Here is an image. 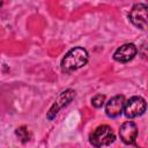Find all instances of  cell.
Wrapping results in <instances>:
<instances>
[{
	"label": "cell",
	"mask_w": 148,
	"mask_h": 148,
	"mask_svg": "<svg viewBox=\"0 0 148 148\" xmlns=\"http://www.w3.org/2000/svg\"><path fill=\"white\" fill-rule=\"evenodd\" d=\"M119 136L125 145H133L138 136V127L133 121L124 123L119 128Z\"/></svg>",
	"instance_id": "52a82bcc"
},
{
	"label": "cell",
	"mask_w": 148,
	"mask_h": 148,
	"mask_svg": "<svg viewBox=\"0 0 148 148\" xmlns=\"http://www.w3.org/2000/svg\"><path fill=\"white\" fill-rule=\"evenodd\" d=\"M1 6H2V1H0V7H1Z\"/></svg>",
	"instance_id": "8fae6325"
},
{
	"label": "cell",
	"mask_w": 148,
	"mask_h": 148,
	"mask_svg": "<svg viewBox=\"0 0 148 148\" xmlns=\"http://www.w3.org/2000/svg\"><path fill=\"white\" fill-rule=\"evenodd\" d=\"M148 7L145 3H136L132 7L128 18L132 24L141 30H146L148 25Z\"/></svg>",
	"instance_id": "3957f363"
},
{
	"label": "cell",
	"mask_w": 148,
	"mask_h": 148,
	"mask_svg": "<svg viewBox=\"0 0 148 148\" xmlns=\"http://www.w3.org/2000/svg\"><path fill=\"white\" fill-rule=\"evenodd\" d=\"M136 52H138V50L134 44H132V43L124 44L116 50V52L113 53V59L119 62H127L135 57Z\"/></svg>",
	"instance_id": "ba28073f"
},
{
	"label": "cell",
	"mask_w": 148,
	"mask_h": 148,
	"mask_svg": "<svg viewBox=\"0 0 148 148\" xmlns=\"http://www.w3.org/2000/svg\"><path fill=\"white\" fill-rule=\"evenodd\" d=\"M105 102V95H102V94H98V95H95L92 98H91V104L94 108H102L103 104Z\"/></svg>",
	"instance_id": "30bf717a"
},
{
	"label": "cell",
	"mask_w": 148,
	"mask_h": 148,
	"mask_svg": "<svg viewBox=\"0 0 148 148\" xmlns=\"http://www.w3.org/2000/svg\"><path fill=\"white\" fill-rule=\"evenodd\" d=\"M114 140H116V135L109 125H101L90 134V143L95 148L109 146Z\"/></svg>",
	"instance_id": "7a4b0ae2"
},
{
	"label": "cell",
	"mask_w": 148,
	"mask_h": 148,
	"mask_svg": "<svg viewBox=\"0 0 148 148\" xmlns=\"http://www.w3.org/2000/svg\"><path fill=\"white\" fill-rule=\"evenodd\" d=\"M74 97H75V90H73V89H67V90L62 91V92L57 97V99L54 101V103L52 104V106L50 108L49 112L46 113V118H47L50 121L53 120V119L57 117L58 112H59L62 108L67 106V105L74 99Z\"/></svg>",
	"instance_id": "277c9868"
},
{
	"label": "cell",
	"mask_w": 148,
	"mask_h": 148,
	"mask_svg": "<svg viewBox=\"0 0 148 148\" xmlns=\"http://www.w3.org/2000/svg\"><path fill=\"white\" fill-rule=\"evenodd\" d=\"M125 96L124 95H116L109 99L105 105V113L110 118H116L123 113L124 105H125Z\"/></svg>",
	"instance_id": "8992f818"
},
{
	"label": "cell",
	"mask_w": 148,
	"mask_h": 148,
	"mask_svg": "<svg viewBox=\"0 0 148 148\" xmlns=\"http://www.w3.org/2000/svg\"><path fill=\"white\" fill-rule=\"evenodd\" d=\"M146 108H147V103L142 97L133 96L128 101L125 102L123 111H124V114L126 116V118L132 119V118L143 114L146 111Z\"/></svg>",
	"instance_id": "5b68a950"
},
{
	"label": "cell",
	"mask_w": 148,
	"mask_h": 148,
	"mask_svg": "<svg viewBox=\"0 0 148 148\" xmlns=\"http://www.w3.org/2000/svg\"><path fill=\"white\" fill-rule=\"evenodd\" d=\"M88 52L83 47H74L69 50L61 60L60 67L64 73L74 72L83 67L88 62Z\"/></svg>",
	"instance_id": "6da1fadb"
},
{
	"label": "cell",
	"mask_w": 148,
	"mask_h": 148,
	"mask_svg": "<svg viewBox=\"0 0 148 148\" xmlns=\"http://www.w3.org/2000/svg\"><path fill=\"white\" fill-rule=\"evenodd\" d=\"M15 134L18 136V139H20L23 143H25V142H28V141H29L30 134H29V132H28V130H27V127H25V126L17 127V128H16V131H15Z\"/></svg>",
	"instance_id": "9c48e42d"
}]
</instances>
